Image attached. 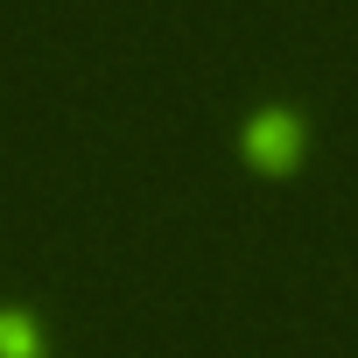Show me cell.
<instances>
[{
	"label": "cell",
	"mask_w": 358,
	"mask_h": 358,
	"mask_svg": "<svg viewBox=\"0 0 358 358\" xmlns=\"http://www.w3.org/2000/svg\"><path fill=\"white\" fill-rule=\"evenodd\" d=\"M239 148L260 162V169H288L302 155V113L295 106H260L239 120Z\"/></svg>",
	"instance_id": "cell-1"
},
{
	"label": "cell",
	"mask_w": 358,
	"mask_h": 358,
	"mask_svg": "<svg viewBox=\"0 0 358 358\" xmlns=\"http://www.w3.org/2000/svg\"><path fill=\"white\" fill-rule=\"evenodd\" d=\"M0 358H43V323L29 309H0Z\"/></svg>",
	"instance_id": "cell-2"
}]
</instances>
